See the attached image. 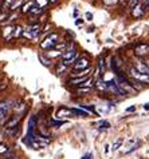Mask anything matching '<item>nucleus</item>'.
<instances>
[{
	"mask_svg": "<svg viewBox=\"0 0 149 159\" xmlns=\"http://www.w3.org/2000/svg\"><path fill=\"white\" fill-rule=\"evenodd\" d=\"M77 56H78V51L74 47H71L69 51H66V52H63L62 54V60H63L62 63L66 66V67H69V66L75 63V60L78 59Z\"/></svg>",
	"mask_w": 149,
	"mask_h": 159,
	"instance_id": "1",
	"label": "nucleus"
},
{
	"mask_svg": "<svg viewBox=\"0 0 149 159\" xmlns=\"http://www.w3.org/2000/svg\"><path fill=\"white\" fill-rule=\"evenodd\" d=\"M42 32V28H41V24L39 23H32L30 27L27 28L23 32V35L26 38H28V39H36L39 35H41Z\"/></svg>",
	"mask_w": 149,
	"mask_h": 159,
	"instance_id": "2",
	"label": "nucleus"
},
{
	"mask_svg": "<svg viewBox=\"0 0 149 159\" xmlns=\"http://www.w3.org/2000/svg\"><path fill=\"white\" fill-rule=\"evenodd\" d=\"M56 44H58V34H50L45 40L41 42V48L50 50V48H54Z\"/></svg>",
	"mask_w": 149,
	"mask_h": 159,
	"instance_id": "3",
	"label": "nucleus"
},
{
	"mask_svg": "<svg viewBox=\"0 0 149 159\" xmlns=\"http://www.w3.org/2000/svg\"><path fill=\"white\" fill-rule=\"evenodd\" d=\"M129 76L132 78V79H134V80H137V82H140V83H149V74H142V72H140V71H137L134 67H132L129 70Z\"/></svg>",
	"mask_w": 149,
	"mask_h": 159,
	"instance_id": "4",
	"label": "nucleus"
},
{
	"mask_svg": "<svg viewBox=\"0 0 149 159\" xmlns=\"http://www.w3.org/2000/svg\"><path fill=\"white\" fill-rule=\"evenodd\" d=\"M87 68H90V61L85 56L78 58L75 60V63L73 64V71H83V70H87Z\"/></svg>",
	"mask_w": 149,
	"mask_h": 159,
	"instance_id": "5",
	"label": "nucleus"
},
{
	"mask_svg": "<svg viewBox=\"0 0 149 159\" xmlns=\"http://www.w3.org/2000/svg\"><path fill=\"white\" fill-rule=\"evenodd\" d=\"M134 55L138 58H144V56L149 55V44L148 43H138L134 47Z\"/></svg>",
	"mask_w": 149,
	"mask_h": 159,
	"instance_id": "6",
	"label": "nucleus"
},
{
	"mask_svg": "<svg viewBox=\"0 0 149 159\" xmlns=\"http://www.w3.org/2000/svg\"><path fill=\"white\" fill-rule=\"evenodd\" d=\"M10 108H11L10 102H7V100L0 102V122H3L4 119L10 118V116H8V112H10Z\"/></svg>",
	"mask_w": 149,
	"mask_h": 159,
	"instance_id": "7",
	"label": "nucleus"
},
{
	"mask_svg": "<svg viewBox=\"0 0 149 159\" xmlns=\"http://www.w3.org/2000/svg\"><path fill=\"white\" fill-rule=\"evenodd\" d=\"M36 122H38L36 116H31V119H30V122H28L27 138H30V139H35V136H36V134H35V126H36Z\"/></svg>",
	"mask_w": 149,
	"mask_h": 159,
	"instance_id": "8",
	"label": "nucleus"
},
{
	"mask_svg": "<svg viewBox=\"0 0 149 159\" xmlns=\"http://www.w3.org/2000/svg\"><path fill=\"white\" fill-rule=\"evenodd\" d=\"M22 115H12L7 119L6 125H4V129H12V127H16L19 126V122L22 120Z\"/></svg>",
	"mask_w": 149,
	"mask_h": 159,
	"instance_id": "9",
	"label": "nucleus"
},
{
	"mask_svg": "<svg viewBox=\"0 0 149 159\" xmlns=\"http://www.w3.org/2000/svg\"><path fill=\"white\" fill-rule=\"evenodd\" d=\"M24 143L26 144H28L31 148H34V150H41V148H43L47 144L46 142H41V140H36V139H30V138H26L24 139Z\"/></svg>",
	"mask_w": 149,
	"mask_h": 159,
	"instance_id": "10",
	"label": "nucleus"
},
{
	"mask_svg": "<svg viewBox=\"0 0 149 159\" xmlns=\"http://www.w3.org/2000/svg\"><path fill=\"white\" fill-rule=\"evenodd\" d=\"M74 115L73 110L71 108H67V107H60L58 108V111H56V118L59 119H63V118H71Z\"/></svg>",
	"mask_w": 149,
	"mask_h": 159,
	"instance_id": "11",
	"label": "nucleus"
},
{
	"mask_svg": "<svg viewBox=\"0 0 149 159\" xmlns=\"http://www.w3.org/2000/svg\"><path fill=\"white\" fill-rule=\"evenodd\" d=\"M134 68L142 74H149V66L145 63V61H142L141 59H137L134 61Z\"/></svg>",
	"mask_w": 149,
	"mask_h": 159,
	"instance_id": "12",
	"label": "nucleus"
},
{
	"mask_svg": "<svg viewBox=\"0 0 149 159\" xmlns=\"http://www.w3.org/2000/svg\"><path fill=\"white\" fill-rule=\"evenodd\" d=\"M130 12H132V16H133V17H141L147 11H145V7H144V4H142V3H140L138 6L136 7L134 10L130 11Z\"/></svg>",
	"mask_w": 149,
	"mask_h": 159,
	"instance_id": "13",
	"label": "nucleus"
},
{
	"mask_svg": "<svg viewBox=\"0 0 149 159\" xmlns=\"http://www.w3.org/2000/svg\"><path fill=\"white\" fill-rule=\"evenodd\" d=\"M14 31H15V27H12V25H7V27L3 30L4 39H6V40H11L12 36H14Z\"/></svg>",
	"mask_w": 149,
	"mask_h": 159,
	"instance_id": "14",
	"label": "nucleus"
},
{
	"mask_svg": "<svg viewBox=\"0 0 149 159\" xmlns=\"http://www.w3.org/2000/svg\"><path fill=\"white\" fill-rule=\"evenodd\" d=\"M90 76H82V78H73V79H70L69 80V84L70 86H78L79 87L82 83H85L87 79H89Z\"/></svg>",
	"mask_w": 149,
	"mask_h": 159,
	"instance_id": "15",
	"label": "nucleus"
},
{
	"mask_svg": "<svg viewBox=\"0 0 149 159\" xmlns=\"http://www.w3.org/2000/svg\"><path fill=\"white\" fill-rule=\"evenodd\" d=\"M95 88L99 91H108V83L103 82V79H98L97 82H95Z\"/></svg>",
	"mask_w": 149,
	"mask_h": 159,
	"instance_id": "16",
	"label": "nucleus"
},
{
	"mask_svg": "<svg viewBox=\"0 0 149 159\" xmlns=\"http://www.w3.org/2000/svg\"><path fill=\"white\" fill-rule=\"evenodd\" d=\"M14 2H15V0H4V2L2 3V6H0L2 11L12 10V7H14Z\"/></svg>",
	"mask_w": 149,
	"mask_h": 159,
	"instance_id": "17",
	"label": "nucleus"
},
{
	"mask_svg": "<svg viewBox=\"0 0 149 159\" xmlns=\"http://www.w3.org/2000/svg\"><path fill=\"white\" fill-rule=\"evenodd\" d=\"M34 7H35V2H32V0H31V2L26 3L24 6L22 7V12H24V14H27V12H28V14H30V12H31V10H32Z\"/></svg>",
	"mask_w": 149,
	"mask_h": 159,
	"instance_id": "18",
	"label": "nucleus"
},
{
	"mask_svg": "<svg viewBox=\"0 0 149 159\" xmlns=\"http://www.w3.org/2000/svg\"><path fill=\"white\" fill-rule=\"evenodd\" d=\"M4 134L10 135V136H16L19 134V126L12 127V129H4Z\"/></svg>",
	"mask_w": 149,
	"mask_h": 159,
	"instance_id": "19",
	"label": "nucleus"
},
{
	"mask_svg": "<svg viewBox=\"0 0 149 159\" xmlns=\"http://www.w3.org/2000/svg\"><path fill=\"white\" fill-rule=\"evenodd\" d=\"M74 115H78V116H89V112L85 111L83 108H71Z\"/></svg>",
	"mask_w": 149,
	"mask_h": 159,
	"instance_id": "20",
	"label": "nucleus"
},
{
	"mask_svg": "<svg viewBox=\"0 0 149 159\" xmlns=\"http://www.w3.org/2000/svg\"><path fill=\"white\" fill-rule=\"evenodd\" d=\"M79 107L83 108L85 111L87 112H93V114H97V111H95V108H94V106H87V104H79Z\"/></svg>",
	"mask_w": 149,
	"mask_h": 159,
	"instance_id": "21",
	"label": "nucleus"
},
{
	"mask_svg": "<svg viewBox=\"0 0 149 159\" xmlns=\"http://www.w3.org/2000/svg\"><path fill=\"white\" fill-rule=\"evenodd\" d=\"M91 91V87H78L77 88V94H89Z\"/></svg>",
	"mask_w": 149,
	"mask_h": 159,
	"instance_id": "22",
	"label": "nucleus"
},
{
	"mask_svg": "<svg viewBox=\"0 0 149 159\" xmlns=\"http://www.w3.org/2000/svg\"><path fill=\"white\" fill-rule=\"evenodd\" d=\"M140 3H141L140 0H129V3H128V8H129L130 11H132V10H134V8L138 6Z\"/></svg>",
	"mask_w": 149,
	"mask_h": 159,
	"instance_id": "23",
	"label": "nucleus"
},
{
	"mask_svg": "<svg viewBox=\"0 0 149 159\" xmlns=\"http://www.w3.org/2000/svg\"><path fill=\"white\" fill-rule=\"evenodd\" d=\"M65 123H66V120H50V126L51 127H60V126H63Z\"/></svg>",
	"mask_w": 149,
	"mask_h": 159,
	"instance_id": "24",
	"label": "nucleus"
},
{
	"mask_svg": "<svg viewBox=\"0 0 149 159\" xmlns=\"http://www.w3.org/2000/svg\"><path fill=\"white\" fill-rule=\"evenodd\" d=\"M122 143H124V140H122V139L116 140V142L113 143V146H112V150H113V151H117V150L121 147V144H122Z\"/></svg>",
	"mask_w": 149,
	"mask_h": 159,
	"instance_id": "25",
	"label": "nucleus"
},
{
	"mask_svg": "<svg viewBox=\"0 0 149 159\" xmlns=\"http://www.w3.org/2000/svg\"><path fill=\"white\" fill-rule=\"evenodd\" d=\"M66 48V42H62V43H58L56 46L54 47V50L56 51H60V52H63V50Z\"/></svg>",
	"mask_w": 149,
	"mask_h": 159,
	"instance_id": "26",
	"label": "nucleus"
},
{
	"mask_svg": "<svg viewBox=\"0 0 149 159\" xmlns=\"http://www.w3.org/2000/svg\"><path fill=\"white\" fill-rule=\"evenodd\" d=\"M110 127V123H109L108 120H101L99 122V130H106V129H109Z\"/></svg>",
	"mask_w": 149,
	"mask_h": 159,
	"instance_id": "27",
	"label": "nucleus"
},
{
	"mask_svg": "<svg viewBox=\"0 0 149 159\" xmlns=\"http://www.w3.org/2000/svg\"><path fill=\"white\" fill-rule=\"evenodd\" d=\"M23 35V32H22V27L20 25H16L15 27V31H14V38H19Z\"/></svg>",
	"mask_w": 149,
	"mask_h": 159,
	"instance_id": "28",
	"label": "nucleus"
},
{
	"mask_svg": "<svg viewBox=\"0 0 149 159\" xmlns=\"http://www.w3.org/2000/svg\"><path fill=\"white\" fill-rule=\"evenodd\" d=\"M66 68H67V67H66V66H65L63 63H59L58 66H56V74H58V75H59V74H62Z\"/></svg>",
	"mask_w": 149,
	"mask_h": 159,
	"instance_id": "29",
	"label": "nucleus"
},
{
	"mask_svg": "<svg viewBox=\"0 0 149 159\" xmlns=\"http://www.w3.org/2000/svg\"><path fill=\"white\" fill-rule=\"evenodd\" d=\"M14 110H15L16 112H17V111H23V110H24V102H19V104L16 103V106L14 107Z\"/></svg>",
	"mask_w": 149,
	"mask_h": 159,
	"instance_id": "30",
	"label": "nucleus"
},
{
	"mask_svg": "<svg viewBox=\"0 0 149 159\" xmlns=\"http://www.w3.org/2000/svg\"><path fill=\"white\" fill-rule=\"evenodd\" d=\"M38 59L41 60V61H42V63L45 64V66H47V67H49V66L51 64V63H50V60H49V59H46V58H45V56H43V55H39V56H38Z\"/></svg>",
	"mask_w": 149,
	"mask_h": 159,
	"instance_id": "31",
	"label": "nucleus"
},
{
	"mask_svg": "<svg viewBox=\"0 0 149 159\" xmlns=\"http://www.w3.org/2000/svg\"><path fill=\"white\" fill-rule=\"evenodd\" d=\"M120 0H103V4H106V6H114Z\"/></svg>",
	"mask_w": 149,
	"mask_h": 159,
	"instance_id": "32",
	"label": "nucleus"
},
{
	"mask_svg": "<svg viewBox=\"0 0 149 159\" xmlns=\"http://www.w3.org/2000/svg\"><path fill=\"white\" fill-rule=\"evenodd\" d=\"M8 151H10V148H8L7 146H4V144H0V154H7Z\"/></svg>",
	"mask_w": 149,
	"mask_h": 159,
	"instance_id": "33",
	"label": "nucleus"
},
{
	"mask_svg": "<svg viewBox=\"0 0 149 159\" xmlns=\"http://www.w3.org/2000/svg\"><path fill=\"white\" fill-rule=\"evenodd\" d=\"M39 2H41V8H43V7H46V6H47L49 0H36V3H39Z\"/></svg>",
	"mask_w": 149,
	"mask_h": 159,
	"instance_id": "34",
	"label": "nucleus"
},
{
	"mask_svg": "<svg viewBox=\"0 0 149 159\" xmlns=\"http://www.w3.org/2000/svg\"><path fill=\"white\" fill-rule=\"evenodd\" d=\"M6 88H7V83H6V82H2V83H0V92L4 91Z\"/></svg>",
	"mask_w": 149,
	"mask_h": 159,
	"instance_id": "35",
	"label": "nucleus"
},
{
	"mask_svg": "<svg viewBox=\"0 0 149 159\" xmlns=\"http://www.w3.org/2000/svg\"><path fill=\"white\" fill-rule=\"evenodd\" d=\"M134 111H136V106H132V107L126 108V112H134Z\"/></svg>",
	"mask_w": 149,
	"mask_h": 159,
	"instance_id": "36",
	"label": "nucleus"
},
{
	"mask_svg": "<svg viewBox=\"0 0 149 159\" xmlns=\"http://www.w3.org/2000/svg\"><path fill=\"white\" fill-rule=\"evenodd\" d=\"M86 19H87V20H91V19H93V15H91V12H86Z\"/></svg>",
	"mask_w": 149,
	"mask_h": 159,
	"instance_id": "37",
	"label": "nucleus"
},
{
	"mask_svg": "<svg viewBox=\"0 0 149 159\" xmlns=\"http://www.w3.org/2000/svg\"><path fill=\"white\" fill-rule=\"evenodd\" d=\"M91 157H93V155H91V154L89 152V154H86V155H83L82 159H91Z\"/></svg>",
	"mask_w": 149,
	"mask_h": 159,
	"instance_id": "38",
	"label": "nucleus"
},
{
	"mask_svg": "<svg viewBox=\"0 0 149 159\" xmlns=\"http://www.w3.org/2000/svg\"><path fill=\"white\" fill-rule=\"evenodd\" d=\"M82 23H83V20H82V19H77V20H75V24H77V25H81Z\"/></svg>",
	"mask_w": 149,
	"mask_h": 159,
	"instance_id": "39",
	"label": "nucleus"
},
{
	"mask_svg": "<svg viewBox=\"0 0 149 159\" xmlns=\"http://www.w3.org/2000/svg\"><path fill=\"white\" fill-rule=\"evenodd\" d=\"M144 108H145L147 111H149V103H145V104H144Z\"/></svg>",
	"mask_w": 149,
	"mask_h": 159,
	"instance_id": "40",
	"label": "nucleus"
},
{
	"mask_svg": "<svg viewBox=\"0 0 149 159\" xmlns=\"http://www.w3.org/2000/svg\"><path fill=\"white\" fill-rule=\"evenodd\" d=\"M109 148H110V146H109V144H106V150H105V152H106V154L109 152Z\"/></svg>",
	"mask_w": 149,
	"mask_h": 159,
	"instance_id": "41",
	"label": "nucleus"
},
{
	"mask_svg": "<svg viewBox=\"0 0 149 159\" xmlns=\"http://www.w3.org/2000/svg\"><path fill=\"white\" fill-rule=\"evenodd\" d=\"M3 79H4V75H3V74H0V83H2Z\"/></svg>",
	"mask_w": 149,
	"mask_h": 159,
	"instance_id": "42",
	"label": "nucleus"
},
{
	"mask_svg": "<svg viewBox=\"0 0 149 159\" xmlns=\"http://www.w3.org/2000/svg\"><path fill=\"white\" fill-rule=\"evenodd\" d=\"M49 2H51V3H55V2H56V0H49Z\"/></svg>",
	"mask_w": 149,
	"mask_h": 159,
	"instance_id": "43",
	"label": "nucleus"
},
{
	"mask_svg": "<svg viewBox=\"0 0 149 159\" xmlns=\"http://www.w3.org/2000/svg\"><path fill=\"white\" fill-rule=\"evenodd\" d=\"M10 159H17V158H16V157H14V158H10Z\"/></svg>",
	"mask_w": 149,
	"mask_h": 159,
	"instance_id": "44",
	"label": "nucleus"
},
{
	"mask_svg": "<svg viewBox=\"0 0 149 159\" xmlns=\"http://www.w3.org/2000/svg\"><path fill=\"white\" fill-rule=\"evenodd\" d=\"M0 11H2V8H0Z\"/></svg>",
	"mask_w": 149,
	"mask_h": 159,
	"instance_id": "45",
	"label": "nucleus"
},
{
	"mask_svg": "<svg viewBox=\"0 0 149 159\" xmlns=\"http://www.w3.org/2000/svg\"><path fill=\"white\" fill-rule=\"evenodd\" d=\"M142 2H144V0H142Z\"/></svg>",
	"mask_w": 149,
	"mask_h": 159,
	"instance_id": "46",
	"label": "nucleus"
}]
</instances>
